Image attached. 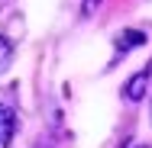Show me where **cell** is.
Segmentation results:
<instances>
[{
  "instance_id": "cell-3",
  "label": "cell",
  "mask_w": 152,
  "mask_h": 148,
  "mask_svg": "<svg viewBox=\"0 0 152 148\" xmlns=\"http://www.w3.org/2000/svg\"><path fill=\"white\" fill-rule=\"evenodd\" d=\"M139 42H146V35H142L139 29H126V32H120V35H117V48H120V52L136 48Z\"/></svg>"
},
{
  "instance_id": "cell-6",
  "label": "cell",
  "mask_w": 152,
  "mask_h": 148,
  "mask_svg": "<svg viewBox=\"0 0 152 148\" xmlns=\"http://www.w3.org/2000/svg\"><path fill=\"white\" fill-rule=\"evenodd\" d=\"M136 148H149V145H136Z\"/></svg>"
},
{
  "instance_id": "cell-4",
  "label": "cell",
  "mask_w": 152,
  "mask_h": 148,
  "mask_svg": "<svg viewBox=\"0 0 152 148\" xmlns=\"http://www.w3.org/2000/svg\"><path fill=\"white\" fill-rule=\"evenodd\" d=\"M10 61H13V45H10V42L0 35V74L10 68Z\"/></svg>"
},
{
  "instance_id": "cell-5",
  "label": "cell",
  "mask_w": 152,
  "mask_h": 148,
  "mask_svg": "<svg viewBox=\"0 0 152 148\" xmlns=\"http://www.w3.org/2000/svg\"><path fill=\"white\" fill-rule=\"evenodd\" d=\"M100 0H84V13H94V6H97Z\"/></svg>"
},
{
  "instance_id": "cell-1",
  "label": "cell",
  "mask_w": 152,
  "mask_h": 148,
  "mask_svg": "<svg viewBox=\"0 0 152 148\" xmlns=\"http://www.w3.org/2000/svg\"><path fill=\"white\" fill-rule=\"evenodd\" d=\"M149 74H152V68H146V71H139V74H133V77L126 81V87H123V93H126V100L139 103V100L146 97V87H149Z\"/></svg>"
},
{
  "instance_id": "cell-2",
  "label": "cell",
  "mask_w": 152,
  "mask_h": 148,
  "mask_svg": "<svg viewBox=\"0 0 152 148\" xmlns=\"http://www.w3.org/2000/svg\"><path fill=\"white\" fill-rule=\"evenodd\" d=\"M13 132H16V116H13V110H10V106H3V103H0V148L10 145Z\"/></svg>"
}]
</instances>
